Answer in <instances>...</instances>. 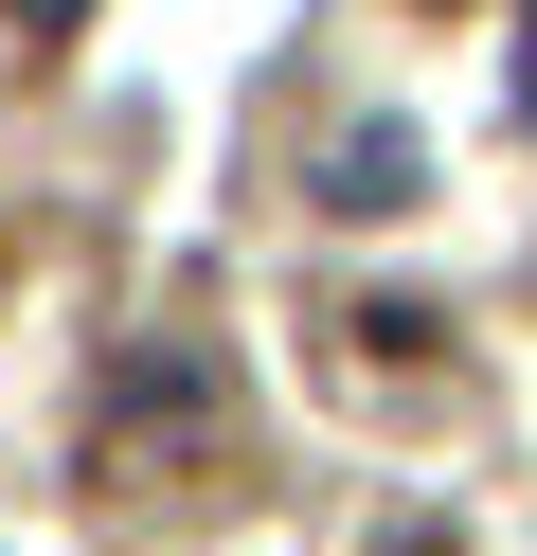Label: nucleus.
<instances>
[{"mask_svg": "<svg viewBox=\"0 0 537 556\" xmlns=\"http://www.w3.org/2000/svg\"><path fill=\"white\" fill-rule=\"evenodd\" d=\"M520 109H537V73H520Z\"/></svg>", "mask_w": 537, "mask_h": 556, "instance_id": "7ed1b4c3", "label": "nucleus"}, {"mask_svg": "<svg viewBox=\"0 0 537 556\" xmlns=\"http://www.w3.org/2000/svg\"><path fill=\"white\" fill-rule=\"evenodd\" d=\"M412 126H341V144H322V198H341V216H412Z\"/></svg>", "mask_w": 537, "mask_h": 556, "instance_id": "f257e3e1", "label": "nucleus"}, {"mask_svg": "<svg viewBox=\"0 0 537 556\" xmlns=\"http://www.w3.org/2000/svg\"><path fill=\"white\" fill-rule=\"evenodd\" d=\"M18 18H90V0H18Z\"/></svg>", "mask_w": 537, "mask_h": 556, "instance_id": "f03ea898", "label": "nucleus"}]
</instances>
